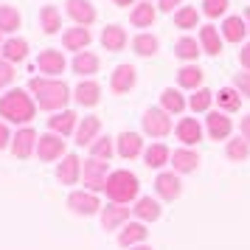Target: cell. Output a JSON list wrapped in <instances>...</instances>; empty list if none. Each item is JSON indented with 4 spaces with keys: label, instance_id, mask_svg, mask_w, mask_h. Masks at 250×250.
I'll list each match as a JSON object with an SVG mask.
<instances>
[{
    "label": "cell",
    "instance_id": "obj_45",
    "mask_svg": "<svg viewBox=\"0 0 250 250\" xmlns=\"http://www.w3.org/2000/svg\"><path fill=\"white\" fill-rule=\"evenodd\" d=\"M233 84H236V90L242 93V96H248L250 99V73H236Z\"/></svg>",
    "mask_w": 250,
    "mask_h": 250
},
{
    "label": "cell",
    "instance_id": "obj_31",
    "mask_svg": "<svg viewBox=\"0 0 250 250\" xmlns=\"http://www.w3.org/2000/svg\"><path fill=\"white\" fill-rule=\"evenodd\" d=\"M177 84L186 87V90H197L200 84H203V70L197 68V65H186V68L177 70Z\"/></svg>",
    "mask_w": 250,
    "mask_h": 250
},
{
    "label": "cell",
    "instance_id": "obj_42",
    "mask_svg": "<svg viewBox=\"0 0 250 250\" xmlns=\"http://www.w3.org/2000/svg\"><path fill=\"white\" fill-rule=\"evenodd\" d=\"M90 155L99 160H110L113 158V138H99L90 146Z\"/></svg>",
    "mask_w": 250,
    "mask_h": 250
},
{
    "label": "cell",
    "instance_id": "obj_14",
    "mask_svg": "<svg viewBox=\"0 0 250 250\" xmlns=\"http://www.w3.org/2000/svg\"><path fill=\"white\" fill-rule=\"evenodd\" d=\"M65 6H68V17L79 25H90L96 20V9L90 6V0H68Z\"/></svg>",
    "mask_w": 250,
    "mask_h": 250
},
{
    "label": "cell",
    "instance_id": "obj_36",
    "mask_svg": "<svg viewBox=\"0 0 250 250\" xmlns=\"http://www.w3.org/2000/svg\"><path fill=\"white\" fill-rule=\"evenodd\" d=\"M158 48H160V42L155 34H138L132 40V51L138 57H152V54H158Z\"/></svg>",
    "mask_w": 250,
    "mask_h": 250
},
{
    "label": "cell",
    "instance_id": "obj_15",
    "mask_svg": "<svg viewBox=\"0 0 250 250\" xmlns=\"http://www.w3.org/2000/svg\"><path fill=\"white\" fill-rule=\"evenodd\" d=\"M57 177L65 183V186H73V183L82 177V160L76 158V155H65L62 163H59V169H57Z\"/></svg>",
    "mask_w": 250,
    "mask_h": 250
},
{
    "label": "cell",
    "instance_id": "obj_46",
    "mask_svg": "<svg viewBox=\"0 0 250 250\" xmlns=\"http://www.w3.org/2000/svg\"><path fill=\"white\" fill-rule=\"evenodd\" d=\"M180 3H183V0H158V9H160V12H174Z\"/></svg>",
    "mask_w": 250,
    "mask_h": 250
},
{
    "label": "cell",
    "instance_id": "obj_40",
    "mask_svg": "<svg viewBox=\"0 0 250 250\" xmlns=\"http://www.w3.org/2000/svg\"><path fill=\"white\" fill-rule=\"evenodd\" d=\"M197 20H200V12L194 6H180V12L174 14V25L177 28H197Z\"/></svg>",
    "mask_w": 250,
    "mask_h": 250
},
{
    "label": "cell",
    "instance_id": "obj_35",
    "mask_svg": "<svg viewBox=\"0 0 250 250\" xmlns=\"http://www.w3.org/2000/svg\"><path fill=\"white\" fill-rule=\"evenodd\" d=\"M40 25H42L45 34H57L59 28H62V17H59L57 6H42V12H40Z\"/></svg>",
    "mask_w": 250,
    "mask_h": 250
},
{
    "label": "cell",
    "instance_id": "obj_16",
    "mask_svg": "<svg viewBox=\"0 0 250 250\" xmlns=\"http://www.w3.org/2000/svg\"><path fill=\"white\" fill-rule=\"evenodd\" d=\"M99 129H102V121H99L96 115L82 118L79 129H76V144H79V146H93V144H96V135H99Z\"/></svg>",
    "mask_w": 250,
    "mask_h": 250
},
{
    "label": "cell",
    "instance_id": "obj_25",
    "mask_svg": "<svg viewBox=\"0 0 250 250\" xmlns=\"http://www.w3.org/2000/svg\"><path fill=\"white\" fill-rule=\"evenodd\" d=\"M155 6L149 3V0H144V3H138L135 9H132V14H129V20H132V25L135 28H149V25L155 23Z\"/></svg>",
    "mask_w": 250,
    "mask_h": 250
},
{
    "label": "cell",
    "instance_id": "obj_18",
    "mask_svg": "<svg viewBox=\"0 0 250 250\" xmlns=\"http://www.w3.org/2000/svg\"><path fill=\"white\" fill-rule=\"evenodd\" d=\"M144 152V141H141V135L138 132H121L118 135V155L126 160H132L138 158Z\"/></svg>",
    "mask_w": 250,
    "mask_h": 250
},
{
    "label": "cell",
    "instance_id": "obj_24",
    "mask_svg": "<svg viewBox=\"0 0 250 250\" xmlns=\"http://www.w3.org/2000/svg\"><path fill=\"white\" fill-rule=\"evenodd\" d=\"M48 126H51V132H57V135H68V132H73V126H76V113L73 110H62V113L51 115L48 118Z\"/></svg>",
    "mask_w": 250,
    "mask_h": 250
},
{
    "label": "cell",
    "instance_id": "obj_52",
    "mask_svg": "<svg viewBox=\"0 0 250 250\" xmlns=\"http://www.w3.org/2000/svg\"><path fill=\"white\" fill-rule=\"evenodd\" d=\"M129 250H152V248H146V245H135V248H129Z\"/></svg>",
    "mask_w": 250,
    "mask_h": 250
},
{
    "label": "cell",
    "instance_id": "obj_3",
    "mask_svg": "<svg viewBox=\"0 0 250 250\" xmlns=\"http://www.w3.org/2000/svg\"><path fill=\"white\" fill-rule=\"evenodd\" d=\"M138 188H141L138 177L132 174V171H126V169L110 171L107 186H104V191H107V197H110V203H118V205H126L129 200H135Z\"/></svg>",
    "mask_w": 250,
    "mask_h": 250
},
{
    "label": "cell",
    "instance_id": "obj_37",
    "mask_svg": "<svg viewBox=\"0 0 250 250\" xmlns=\"http://www.w3.org/2000/svg\"><path fill=\"white\" fill-rule=\"evenodd\" d=\"M174 54L180 59H186V62H191V59L200 57V42H197L194 37H180L177 45H174Z\"/></svg>",
    "mask_w": 250,
    "mask_h": 250
},
{
    "label": "cell",
    "instance_id": "obj_6",
    "mask_svg": "<svg viewBox=\"0 0 250 250\" xmlns=\"http://www.w3.org/2000/svg\"><path fill=\"white\" fill-rule=\"evenodd\" d=\"M68 208L73 214H82V216H90L96 211H102V203L93 191H73L68 197Z\"/></svg>",
    "mask_w": 250,
    "mask_h": 250
},
{
    "label": "cell",
    "instance_id": "obj_26",
    "mask_svg": "<svg viewBox=\"0 0 250 250\" xmlns=\"http://www.w3.org/2000/svg\"><path fill=\"white\" fill-rule=\"evenodd\" d=\"M102 45L107 48V51H121V48L126 45V31L121 25H107L102 31Z\"/></svg>",
    "mask_w": 250,
    "mask_h": 250
},
{
    "label": "cell",
    "instance_id": "obj_32",
    "mask_svg": "<svg viewBox=\"0 0 250 250\" xmlns=\"http://www.w3.org/2000/svg\"><path fill=\"white\" fill-rule=\"evenodd\" d=\"M132 211H135L138 219H144V222H155V219L160 216V205H158V200H152V197H141Z\"/></svg>",
    "mask_w": 250,
    "mask_h": 250
},
{
    "label": "cell",
    "instance_id": "obj_53",
    "mask_svg": "<svg viewBox=\"0 0 250 250\" xmlns=\"http://www.w3.org/2000/svg\"><path fill=\"white\" fill-rule=\"evenodd\" d=\"M0 48H3V45H0Z\"/></svg>",
    "mask_w": 250,
    "mask_h": 250
},
{
    "label": "cell",
    "instance_id": "obj_10",
    "mask_svg": "<svg viewBox=\"0 0 250 250\" xmlns=\"http://www.w3.org/2000/svg\"><path fill=\"white\" fill-rule=\"evenodd\" d=\"M110 87H113V93H129L135 87V68L132 65H118L110 76Z\"/></svg>",
    "mask_w": 250,
    "mask_h": 250
},
{
    "label": "cell",
    "instance_id": "obj_48",
    "mask_svg": "<svg viewBox=\"0 0 250 250\" xmlns=\"http://www.w3.org/2000/svg\"><path fill=\"white\" fill-rule=\"evenodd\" d=\"M239 129H242V138H245V141L250 144V115H245V118H242V124H239Z\"/></svg>",
    "mask_w": 250,
    "mask_h": 250
},
{
    "label": "cell",
    "instance_id": "obj_19",
    "mask_svg": "<svg viewBox=\"0 0 250 250\" xmlns=\"http://www.w3.org/2000/svg\"><path fill=\"white\" fill-rule=\"evenodd\" d=\"M205 124H208V135L216 138V141L228 138L230 129H233V124H230V118H228L225 113H208L205 115Z\"/></svg>",
    "mask_w": 250,
    "mask_h": 250
},
{
    "label": "cell",
    "instance_id": "obj_17",
    "mask_svg": "<svg viewBox=\"0 0 250 250\" xmlns=\"http://www.w3.org/2000/svg\"><path fill=\"white\" fill-rule=\"evenodd\" d=\"M200 48H203L208 57H216L222 51V34L216 25H203L200 28Z\"/></svg>",
    "mask_w": 250,
    "mask_h": 250
},
{
    "label": "cell",
    "instance_id": "obj_50",
    "mask_svg": "<svg viewBox=\"0 0 250 250\" xmlns=\"http://www.w3.org/2000/svg\"><path fill=\"white\" fill-rule=\"evenodd\" d=\"M118 6H129V3H135V0H115Z\"/></svg>",
    "mask_w": 250,
    "mask_h": 250
},
{
    "label": "cell",
    "instance_id": "obj_23",
    "mask_svg": "<svg viewBox=\"0 0 250 250\" xmlns=\"http://www.w3.org/2000/svg\"><path fill=\"white\" fill-rule=\"evenodd\" d=\"M222 40L225 42H242L245 34H248V23L242 17H225V25H222Z\"/></svg>",
    "mask_w": 250,
    "mask_h": 250
},
{
    "label": "cell",
    "instance_id": "obj_38",
    "mask_svg": "<svg viewBox=\"0 0 250 250\" xmlns=\"http://www.w3.org/2000/svg\"><path fill=\"white\" fill-rule=\"evenodd\" d=\"M225 155H228V160H233V163H239V160H248L250 158V144L245 141V138H233V141H228Z\"/></svg>",
    "mask_w": 250,
    "mask_h": 250
},
{
    "label": "cell",
    "instance_id": "obj_4",
    "mask_svg": "<svg viewBox=\"0 0 250 250\" xmlns=\"http://www.w3.org/2000/svg\"><path fill=\"white\" fill-rule=\"evenodd\" d=\"M84 186L90 188L93 194L96 191H104V186H107V177H110V169H107V160H99V158H90L84 160Z\"/></svg>",
    "mask_w": 250,
    "mask_h": 250
},
{
    "label": "cell",
    "instance_id": "obj_44",
    "mask_svg": "<svg viewBox=\"0 0 250 250\" xmlns=\"http://www.w3.org/2000/svg\"><path fill=\"white\" fill-rule=\"evenodd\" d=\"M14 79V68L12 62H6V59H0V87H6V84H12Z\"/></svg>",
    "mask_w": 250,
    "mask_h": 250
},
{
    "label": "cell",
    "instance_id": "obj_47",
    "mask_svg": "<svg viewBox=\"0 0 250 250\" xmlns=\"http://www.w3.org/2000/svg\"><path fill=\"white\" fill-rule=\"evenodd\" d=\"M239 62H242V68L245 70H250V42L239 51Z\"/></svg>",
    "mask_w": 250,
    "mask_h": 250
},
{
    "label": "cell",
    "instance_id": "obj_34",
    "mask_svg": "<svg viewBox=\"0 0 250 250\" xmlns=\"http://www.w3.org/2000/svg\"><path fill=\"white\" fill-rule=\"evenodd\" d=\"M160 102H163V110L166 113H183L186 110V99L180 96V90L177 87H166V90L160 93Z\"/></svg>",
    "mask_w": 250,
    "mask_h": 250
},
{
    "label": "cell",
    "instance_id": "obj_39",
    "mask_svg": "<svg viewBox=\"0 0 250 250\" xmlns=\"http://www.w3.org/2000/svg\"><path fill=\"white\" fill-rule=\"evenodd\" d=\"M20 28V14L14 6H0V31H17Z\"/></svg>",
    "mask_w": 250,
    "mask_h": 250
},
{
    "label": "cell",
    "instance_id": "obj_21",
    "mask_svg": "<svg viewBox=\"0 0 250 250\" xmlns=\"http://www.w3.org/2000/svg\"><path fill=\"white\" fill-rule=\"evenodd\" d=\"M197 163H200V155L194 152V149H177V152H171V166L177 174H188V171L197 169Z\"/></svg>",
    "mask_w": 250,
    "mask_h": 250
},
{
    "label": "cell",
    "instance_id": "obj_49",
    "mask_svg": "<svg viewBox=\"0 0 250 250\" xmlns=\"http://www.w3.org/2000/svg\"><path fill=\"white\" fill-rule=\"evenodd\" d=\"M9 141H12V138H9V129H6V124H0V149L6 146Z\"/></svg>",
    "mask_w": 250,
    "mask_h": 250
},
{
    "label": "cell",
    "instance_id": "obj_20",
    "mask_svg": "<svg viewBox=\"0 0 250 250\" xmlns=\"http://www.w3.org/2000/svg\"><path fill=\"white\" fill-rule=\"evenodd\" d=\"M37 65H40V70H42V73L57 76V73H62V70H65V57H62V51L48 48V51H42V54H40Z\"/></svg>",
    "mask_w": 250,
    "mask_h": 250
},
{
    "label": "cell",
    "instance_id": "obj_2",
    "mask_svg": "<svg viewBox=\"0 0 250 250\" xmlns=\"http://www.w3.org/2000/svg\"><path fill=\"white\" fill-rule=\"evenodd\" d=\"M37 107L31 102V96L25 90H9L6 96H0V115L3 118H9L14 124H28L31 118H34Z\"/></svg>",
    "mask_w": 250,
    "mask_h": 250
},
{
    "label": "cell",
    "instance_id": "obj_9",
    "mask_svg": "<svg viewBox=\"0 0 250 250\" xmlns=\"http://www.w3.org/2000/svg\"><path fill=\"white\" fill-rule=\"evenodd\" d=\"M37 132L31 129V126H25V129H20L17 135L12 138V152H14V158H28L31 152L37 149Z\"/></svg>",
    "mask_w": 250,
    "mask_h": 250
},
{
    "label": "cell",
    "instance_id": "obj_27",
    "mask_svg": "<svg viewBox=\"0 0 250 250\" xmlns=\"http://www.w3.org/2000/svg\"><path fill=\"white\" fill-rule=\"evenodd\" d=\"M25 57H28V42H25V40L12 37V40L3 42V59H6V62H23Z\"/></svg>",
    "mask_w": 250,
    "mask_h": 250
},
{
    "label": "cell",
    "instance_id": "obj_5",
    "mask_svg": "<svg viewBox=\"0 0 250 250\" xmlns=\"http://www.w3.org/2000/svg\"><path fill=\"white\" fill-rule=\"evenodd\" d=\"M144 132L152 138H166L171 132V118L169 113L163 110V107H149L146 113H144Z\"/></svg>",
    "mask_w": 250,
    "mask_h": 250
},
{
    "label": "cell",
    "instance_id": "obj_12",
    "mask_svg": "<svg viewBox=\"0 0 250 250\" xmlns=\"http://www.w3.org/2000/svg\"><path fill=\"white\" fill-rule=\"evenodd\" d=\"M129 219V208L118 203H110L107 208H102V228L104 230H115L118 225H124Z\"/></svg>",
    "mask_w": 250,
    "mask_h": 250
},
{
    "label": "cell",
    "instance_id": "obj_1",
    "mask_svg": "<svg viewBox=\"0 0 250 250\" xmlns=\"http://www.w3.org/2000/svg\"><path fill=\"white\" fill-rule=\"evenodd\" d=\"M28 90L34 93L37 104L42 110H62L70 99L68 84L59 79H31L28 82Z\"/></svg>",
    "mask_w": 250,
    "mask_h": 250
},
{
    "label": "cell",
    "instance_id": "obj_41",
    "mask_svg": "<svg viewBox=\"0 0 250 250\" xmlns=\"http://www.w3.org/2000/svg\"><path fill=\"white\" fill-rule=\"evenodd\" d=\"M211 102H214V93L211 90H194V96H191V110L194 113H203V110H208V107H211Z\"/></svg>",
    "mask_w": 250,
    "mask_h": 250
},
{
    "label": "cell",
    "instance_id": "obj_33",
    "mask_svg": "<svg viewBox=\"0 0 250 250\" xmlns=\"http://www.w3.org/2000/svg\"><path fill=\"white\" fill-rule=\"evenodd\" d=\"M96 70H99V57H96V54H90V51L76 54V59H73V73L90 76V73H96Z\"/></svg>",
    "mask_w": 250,
    "mask_h": 250
},
{
    "label": "cell",
    "instance_id": "obj_51",
    "mask_svg": "<svg viewBox=\"0 0 250 250\" xmlns=\"http://www.w3.org/2000/svg\"><path fill=\"white\" fill-rule=\"evenodd\" d=\"M245 23H248V31H250V9L245 12Z\"/></svg>",
    "mask_w": 250,
    "mask_h": 250
},
{
    "label": "cell",
    "instance_id": "obj_11",
    "mask_svg": "<svg viewBox=\"0 0 250 250\" xmlns=\"http://www.w3.org/2000/svg\"><path fill=\"white\" fill-rule=\"evenodd\" d=\"M177 141H183L186 146H194V144H200L203 141V126L197 118H180V124H177Z\"/></svg>",
    "mask_w": 250,
    "mask_h": 250
},
{
    "label": "cell",
    "instance_id": "obj_30",
    "mask_svg": "<svg viewBox=\"0 0 250 250\" xmlns=\"http://www.w3.org/2000/svg\"><path fill=\"white\" fill-rule=\"evenodd\" d=\"M144 160H146L149 169H160V166H166L171 160V152H169V146H163V144H152V146L144 152Z\"/></svg>",
    "mask_w": 250,
    "mask_h": 250
},
{
    "label": "cell",
    "instance_id": "obj_8",
    "mask_svg": "<svg viewBox=\"0 0 250 250\" xmlns=\"http://www.w3.org/2000/svg\"><path fill=\"white\" fill-rule=\"evenodd\" d=\"M155 188L163 200H177L183 191V183H180V174L177 171H163L158 174V180H155Z\"/></svg>",
    "mask_w": 250,
    "mask_h": 250
},
{
    "label": "cell",
    "instance_id": "obj_13",
    "mask_svg": "<svg viewBox=\"0 0 250 250\" xmlns=\"http://www.w3.org/2000/svg\"><path fill=\"white\" fill-rule=\"evenodd\" d=\"M149 230L144 222H126L124 230L118 233V245L121 248H135V245H141V242H146Z\"/></svg>",
    "mask_w": 250,
    "mask_h": 250
},
{
    "label": "cell",
    "instance_id": "obj_29",
    "mask_svg": "<svg viewBox=\"0 0 250 250\" xmlns=\"http://www.w3.org/2000/svg\"><path fill=\"white\" fill-rule=\"evenodd\" d=\"M214 99H216V104L222 107V113H236L239 107H242V93H239L236 87H222Z\"/></svg>",
    "mask_w": 250,
    "mask_h": 250
},
{
    "label": "cell",
    "instance_id": "obj_7",
    "mask_svg": "<svg viewBox=\"0 0 250 250\" xmlns=\"http://www.w3.org/2000/svg\"><path fill=\"white\" fill-rule=\"evenodd\" d=\"M37 155H40V160L62 158L65 155V141H62V135H57V132L40 135V141H37Z\"/></svg>",
    "mask_w": 250,
    "mask_h": 250
},
{
    "label": "cell",
    "instance_id": "obj_22",
    "mask_svg": "<svg viewBox=\"0 0 250 250\" xmlns=\"http://www.w3.org/2000/svg\"><path fill=\"white\" fill-rule=\"evenodd\" d=\"M62 45L68 48V51H84V48L90 45V31L84 28V25H76V28H68L65 37H62Z\"/></svg>",
    "mask_w": 250,
    "mask_h": 250
},
{
    "label": "cell",
    "instance_id": "obj_43",
    "mask_svg": "<svg viewBox=\"0 0 250 250\" xmlns=\"http://www.w3.org/2000/svg\"><path fill=\"white\" fill-rule=\"evenodd\" d=\"M228 9V0H203V12L208 17H222Z\"/></svg>",
    "mask_w": 250,
    "mask_h": 250
},
{
    "label": "cell",
    "instance_id": "obj_28",
    "mask_svg": "<svg viewBox=\"0 0 250 250\" xmlns=\"http://www.w3.org/2000/svg\"><path fill=\"white\" fill-rule=\"evenodd\" d=\"M99 99H102V87H99L96 82L87 79L76 87V102H79L82 107H93V104H99Z\"/></svg>",
    "mask_w": 250,
    "mask_h": 250
}]
</instances>
